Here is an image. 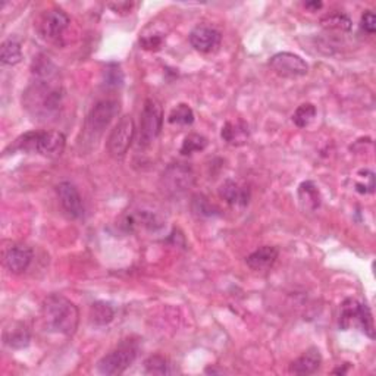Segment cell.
<instances>
[{
	"label": "cell",
	"instance_id": "6da1fadb",
	"mask_svg": "<svg viewBox=\"0 0 376 376\" xmlns=\"http://www.w3.org/2000/svg\"><path fill=\"white\" fill-rule=\"evenodd\" d=\"M54 65L49 60H43L37 67L34 74L37 75L35 83L25 93V105L37 116L46 118L55 115L62 105V88L60 84L54 80Z\"/></svg>",
	"mask_w": 376,
	"mask_h": 376
},
{
	"label": "cell",
	"instance_id": "7a4b0ae2",
	"mask_svg": "<svg viewBox=\"0 0 376 376\" xmlns=\"http://www.w3.org/2000/svg\"><path fill=\"white\" fill-rule=\"evenodd\" d=\"M43 319L50 331L71 336L79 328L80 312L76 306L62 294H50L42 306Z\"/></svg>",
	"mask_w": 376,
	"mask_h": 376
},
{
	"label": "cell",
	"instance_id": "3957f363",
	"mask_svg": "<svg viewBox=\"0 0 376 376\" xmlns=\"http://www.w3.org/2000/svg\"><path fill=\"white\" fill-rule=\"evenodd\" d=\"M67 146V138L60 131H30L21 136L15 149L28 153H38L46 158H58Z\"/></svg>",
	"mask_w": 376,
	"mask_h": 376
},
{
	"label": "cell",
	"instance_id": "277c9868",
	"mask_svg": "<svg viewBox=\"0 0 376 376\" xmlns=\"http://www.w3.org/2000/svg\"><path fill=\"white\" fill-rule=\"evenodd\" d=\"M138 354V345L133 340H122L112 352L103 356L97 363V370L101 375H121L133 365Z\"/></svg>",
	"mask_w": 376,
	"mask_h": 376
},
{
	"label": "cell",
	"instance_id": "5b68a950",
	"mask_svg": "<svg viewBox=\"0 0 376 376\" xmlns=\"http://www.w3.org/2000/svg\"><path fill=\"white\" fill-rule=\"evenodd\" d=\"M194 186V172L186 163H172L161 177V190L167 197H179Z\"/></svg>",
	"mask_w": 376,
	"mask_h": 376
},
{
	"label": "cell",
	"instance_id": "8992f818",
	"mask_svg": "<svg viewBox=\"0 0 376 376\" xmlns=\"http://www.w3.org/2000/svg\"><path fill=\"white\" fill-rule=\"evenodd\" d=\"M162 125H163V112L161 105L154 99H147L141 111L138 145L142 147L152 145V141L156 140L158 136L161 134Z\"/></svg>",
	"mask_w": 376,
	"mask_h": 376
},
{
	"label": "cell",
	"instance_id": "52a82bcc",
	"mask_svg": "<svg viewBox=\"0 0 376 376\" xmlns=\"http://www.w3.org/2000/svg\"><path fill=\"white\" fill-rule=\"evenodd\" d=\"M120 113V103L116 100H101L90 111L85 120V133L90 137L99 138L103 131L111 125V122Z\"/></svg>",
	"mask_w": 376,
	"mask_h": 376
},
{
	"label": "cell",
	"instance_id": "ba28073f",
	"mask_svg": "<svg viewBox=\"0 0 376 376\" xmlns=\"http://www.w3.org/2000/svg\"><path fill=\"white\" fill-rule=\"evenodd\" d=\"M136 136V124L131 115H125L115 125L108 138V152L112 158H124L128 149L131 147Z\"/></svg>",
	"mask_w": 376,
	"mask_h": 376
},
{
	"label": "cell",
	"instance_id": "9c48e42d",
	"mask_svg": "<svg viewBox=\"0 0 376 376\" xmlns=\"http://www.w3.org/2000/svg\"><path fill=\"white\" fill-rule=\"evenodd\" d=\"M269 67L284 79H298V76H304L309 72V65L306 60L298 55L290 54V51H281V54L272 56Z\"/></svg>",
	"mask_w": 376,
	"mask_h": 376
},
{
	"label": "cell",
	"instance_id": "30bf717a",
	"mask_svg": "<svg viewBox=\"0 0 376 376\" xmlns=\"http://www.w3.org/2000/svg\"><path fill=\"white\" fill-rule=\"evenodd\" d=\"M58 197L62 209L72 219H80L84 216V203L76 187L68 181H63L56 187Z\"/></svg>",
	"mask_w": 376,
	"mask_h": 376
},
{
	"label": "cell",
	"instance_id": "8fae6325",
	"mask_svg": "<svg viewBox=\"0 0 376 376\" xmlns=\"http://www.w3.org/2000/svg\"><path fill=\"white\" fill-rule=\"evenodd\" d=\"M188 38L190 44L197 51L211 54V51H215L219 47L222 35H220L216 28L209 27V25H197V27L190 33Z\"/></svg>",
	"mask_w": 376,
	"mask_h": 376
},
{
	"label": "cell",
	"instance_id": "7c38bea8",
	"mask_svg": "<svg viewBox=\"0 0 376 376\" xmlns=\"http://www.w3.org/2000/svg\"><path fill=\"white\" fill-rule=\"evenodd\" d=\"M33 250L28 245L15 244L9 247L3 257V265L10 274H22L27 270L33 262Z\"/></svg>",
	"mask_w": 376,
	"mask_h": 376
},
{
	"label": "cell",
	"instance_id": "4fadbf2b",
	"mask_svg": "<svg viewBox=\"0 0 376 376\" xmlns=\"http://www.w3.org/2000/svg\"><path fill=\"white\" fill-rule=\"evenodd\" d=\"M71 19L62 9H51L46 12L42 19V33L50 40H56L70 27Z\"/></svg>",
	"mask_w": 376,
	"mask_h": 376
},
{
	"label": "cell",
	"instance_id": "5bb4252c",
	"mask_svg": "<svg viewBox=\"0 0 376 376\" xmlns=\"http://www.w3.org/2000/svg\"><path fill=\"white\" fill-rule=\"evenodd\" d=\"M219 194L228 204L231 206H247L250 202V190L249 187L240 186L238 183L232 179H227L225 183L220 186Z\"/></svg>",
	"mask_w": 376,
	"mask_h": 376
},
{
	"label": "cell",
	"instance_id": "9a60e30c",
	"mask_svg": "<svg viewBox=\"0 0 376 376\" xmlns=\"http://www.w3.org/2000/svg\"><path fill=\"white\" fill-rule=\"evenodd\" d=\"M278 254L279 252L277 247H272V245H263V247L257 249L252 254H249L247 259H245V263H247L250 269L257 270V272L269 270L275 265Z\"/></svg>",
	"mask_w": 376,
	"mask_h": 376
},
{
	"label": "cell",
	"instance_id": "2e32d148",
	"mask_svg": "<svg viewBox=\"0 0 376 376\" xmlns=\"http://www.w3.org/2000/svg\"><path fill=\"white\" fill-rule=\"evenodd\" d=\"M322 365V354L316 347L309 348L300 357L290 365V372L294 375H312Z\"/></svg>",
	"mask_w": 376,
	"mask_h": 376
},
{
	"label": "cell",
	"instance_id": "e0dca14e",
	"mask_svg": "<svg viewBox=\"0 0 376 376\" xmlns=\"http://www.w3.org/2000/svg\"><path fill=\"white\" fill-rule=\"evenodd\" d=\"M30 341H31V334H30L28 328L21 322H17V323H14V325L10 323V325L3 332V343L9 348L21 350V348L27 347L30 344Z\"/></svg>",
	"mask_w": 376,
	"mask_h": 376
},
{
	"label": "cell",
	"instance_id": "ac0fdd59",
	"mask_svg": "<svg viewBox=\"0 0 376 376\" xmlns=\"http://www.w3.org/2000/svg\"><path fill=\"white\" fill-rule=\"evenodd\" d=\"M220 137L231 146H243L245 145V141L249 140V125L243 121L237 122L228 121L222 126Z\"/></svg>",
	"mask_w": 376,
	"mask_h": 376
},
{
	"label": "cell",
	"instance_id": "d6986e66",
	"mask_svg": "<svg viewBox=\"0 0 376 376\" xmlns=\"http://www.w3.org/2000/svg\"><path fill=\"white\" fill-rule=\"evenodd\" d=\"M298 200H300L302 207L307 212H315L319 209L322 197L313 181H304V183L300 184V187H298Z\"/></svg>",
	"mask_w": 376,
	"mask_h": 376
},
{
	"label": "cell",
	"instance_id": "ffe728a7",
	"mask_svg": "<svg viewBox=\"0 0 376 376\" xmlns=\"http://www.w3.org/2000/svg\"><path fill=\"white\" fill-rule=\"evenodd\" d=\"M115 318L113 307L106 302H96L90 307V322L95 325L103 327L111 323Z\"/></svg>",
	"mask_w": 376,
	"mask_h": 376
},
{
	"label": "cell",
	"instance_id": "44dd1931",
	"mask_svg": "<svg viewBox=\"0 0 376 376\" xmlns=\"http://www.w3.org/2000/svg\"><path fill=\"white\" fill-rule=\"evenodd\" d=\"M360 303L354 298H347V300L341 304V313H340V328L347 331L356 325L357 315H359Z\"/></svg>",
	"mask_w": 376,
	"mask_h": 376
},
{
	"label": "cell",
	"instance_id": "7402d4cb",
	"mask_svg": "<svg viewBox=\"0 0 376 376\" xmlns=\"http://www.w3.org/2000/svg\"><path fill=\"white\" fill-rule=\"evenodd\" d=\"M22 59V50H21V44L17 40H9L3 42L2 46H0V62L3 65H17L19 63Z\"/></svg>",
	"mask_w": 376,
	"mask_h": 376
},
{
	"label": "cell",
	"instance_id": "603a6c76",
	"mask_svg": "<svg viewBox=\"0 0 376 376\" xmlns=\"http://www.w3.org/2000/svg\"><path fill=\"white\" fill-rule=\"evenodd\" d=\"M191 211L197 218H215L219 215V209L209 202L203 194H196L191 200Z\"/></svg>",
	"mask_w": 376,
	"mask_h": 376
},
{
	"label": "cell",
	"instance_id": "cb8c5ba5",
	"mask_svg": "<svg viewBox=\"0 0 376 376\" xmlns=\"http://www.w3.org/2000/svg\"><path fill=\"white\" fill-rule=\"evenodd\" d=\"M167 122L172 125H191L194 122V112L186 103H179L167 115Z\"/></svg>",
	"mask_w": 376,
	"mask_h": 376
},
{
	"label": "cell",
	"instance_id": "d4e9b609",
	"mask_svg": "<svg viewBox=\"0 0 376 376\" xmlns=\"http://www.w3.org/2000/svg\"><path fill=\"white\" fill-rule=\"evenodd\" d=\"M322 25L328 30H336V31H350L353 27V22L344 14H331L325 18H322Z\"/></svg>",
	"mask_w": 376,
	"mask_h": 376
},
{
	"label": "cell",
	"instance_id": "484cf974",
	"mask_svg": "<svg viewBox=\"0 0 376 376\" xmlns=\"http://www.w3.org/2000/svg\"><path fill=\"white\" fill-rule=\"evenodd\" d=\"M315 116H316V108L312 105V103H303V105H300L295 109L293 115V122L298 128H304L315 120Z\"/></svg>",
	"mask_w": 376,
	"mask_h": 376
},
{
	"label": "cell",
	"instance_id": "4316f807",
	"mask_svg": "<svg viewBox=\"0 0 376 376\" xmlns=\"http://www.w3.org/2000/svg\"><path fill=\"white\" fill-rule=\"evenodd\" d=\"M356 325L360 327V329L365 332L369 338H375V325H373V318H372V312L370 309L366 304L360 303V309H359V315H357V322Z\"/></svg>",
	"mask_w": 376,
	"mask_h": 376
},
{
	"label": "cell",
	"instance_id": "83f0119b",
	"mask_svg": "<svg viewBox=\"0 0 376 376\" xmlns=\"http://www.w3.org/2000/svg\"><path fill=\"white\" fill-rule=\"evenodd\" d=\"M207 147V138L200 134H188L181 146V154H193L196 152H202Z\"/></svg>",
	"mask_w": 376,
	"mask_h": 376
},
{
	"label": "cell",
	"instance_id": "f1b7e54d",
	"mask_svg": "<svg viewBox=\"0 0 376 376\" xmlns=\"http://www.w3.org/2000/svg\"><path fill=\"white\" fill-rule=\"evenodd\" d=\"M145 369L149 375H166L170 373V365L163 356L154 354L145 361Z\"/></svg>",
	"mask_w": 376,
	"mask_h": 376
},
{
	"label": "cell",
	"instance_id": "f546056e",
	"mask_svg": "<svg viewBox=\"0 0 376 376\" xmlns=\"http://www.w3.org/2000/svg\"><path fill=\"white\" fill-rule=\"evenodd\" d=\"M361 30H365L369 34H373L376 31V17L372 10H366L365 14L361 15Z\"/></svg>",
	"mask_w": 376,
	"mask_h": 376
},
{
	"label": "cell",
	"instance_id": "4dcf8cb0",
	"mask_svg": "<svg viewBox=\"0 0 376 376\" xmlns=\"http://www.w3.org/2000/svg\"><path fill=\"white\" fill-rule=\"evenodd\" d=\"M141 46L145 47V49H149V50H153V49H159L161 44H162V38L158 37V35H146V37H142L141 40H140Z\"/></svg>",
	"mask_w": 376,
	"mask_h": 376
},
{
	"label": "cell",
	"instance_id": "1f68e13d",
	"mask_svg": "<svg viewBox=\"0 0 376 376\" xmlns=\"http://www.w3.org/2000/svg\"><path fill=\"white\" fill-rule=\"evenodd\" d=\"M322 6H323L322 2H318V0H316V2H307L306 3V9H310V10H313V12L319 10Z\"/></svg>",
	"mask_w": 376,
	"mask_h": 376
}]
</instances>
